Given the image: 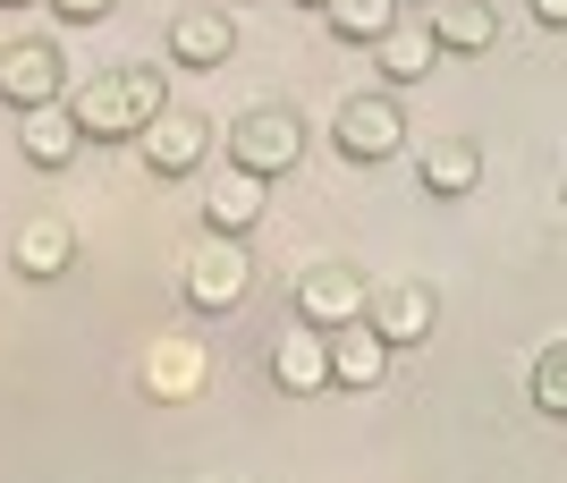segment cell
<instances>
[{
  "mask_svg": "<svg viewBox=\"0 0 567 483\" xmlns=\"http://www.w3.org/2000/svg\"><path fill=\"white\" fill-rule=\"evenodd\" d=\"M69 255H76V229H69V220H25L18 246H9V264H18L25 280H60Z\"/></svg>",
  "mask_w": 567,
  "mask_h": 483,
  "instance_id": "11",
  "label": "cell"
},
{
  "mask_svg": "<svg viewBox=\"0 0 567 483\" xmlns=\"http://www.w3.org/2000/svg\"><path fill=\"white\" fill-rule=\"evenodd\" d=\"M339 145H348V162H390V153L406 145V120L390 94H355L348 111H339Z\"/></svg>",
  "mask_w": 567,
  "mask_h": 483,
  "instance_id": "4",
  "label": "cell"
},
{
  "mask_svg": "<svg viewBox=\"0 0 567 483\" xmlns=\"http://www.w3.org/2000/svg\"><path fill=\"white\" fill-rule=\"evenodd\" d=\"M306 9H331V0H306Z\"/></svg>",
  "mask_w": 567,
  "mask_h": 483,
  "instance_id": "23",
  "label": "cell"
},
{
  "mask_svg": "<svg viewBox=\"0 0 567 483\" xmlns=\"http://www.w3.org/2000/svg\"><path fill=\"white\" fill-rule=\"evenodd\" d=\"M424 195H474V178H483V145H466V136H441V145H424Z\"/></svg>",
  "mask_w": 567,
  "mask_h": 483,
  "instance_id": "17",
  "label": "cell"
},
{
  "mask_svg": "<svg viewBox=\"0 0 567 483\" xmlns=\"http://www.w3.org/2000/svg\"><path fill=\"white\" fill-rule=\"evenodd\" d=\"M525 9H534L543 25H567V0H525Z\"/></svg>",
  "mask_w": 567,
  "mask_h": 483,
  "instance_id": "22",
  "label": "cell"
},
{
  "mask_svg": "<svg viewBox=\"0 0 567 483\" xmlns=\"http://www.w3.org/2000/svg\"><path fill=\"white\" fill-rule=\"evenodd\" d=\"M204 145H213V127L195 120V111H162V120L144 127V162L162 169V178H187L204 162Z\"/></svg>",
  "mask_w": 567,
  "mask_h": 483,
  "instance_id": "8",
  "label": "cell"
},
{
  "mask_svg": "<svg viewBox=\"0 0 567 483\" xmlns=\"http://www.w3.org/2000/svg\"><path fill=\"white\" fill-rule=\"evenodd\" d=\"M18 120H25V162L34 169H60L76 153V136H85L69 102H43V111H18Z\"/></svg>",
  "mask_w": 567,
  "mask_h": 483,
  "instance_id": "16",
  "label": "cell"
},
{
  "mask_svg": "<svg viewBox=\"0 0 567 483\" xmlns=\"http://www.w3.org/2000/svg\"><path fill=\"white\" fill-rule=\"evenodd\" d=\"M69 111H76L85 136H144V127L162 120V76H153V69L94 76V85H76V94H69Z\"/></svg>",
  "mask_w": 567,
  "mask_h": 483,
  "instance_id": "1",
  "label": "cell"
},
{
  "mask_svg": "<svg viewBox=\"0 0 567 483\" xmlns=\"http://www.w3.org/2000/svg\"><path fill=\"white\" fill-rule=\"evenodd\" d=\"M144 390H153V399H195V390H204V348H195V339H162V348L144 357Z\"/></svg>",
  "mask_w": 567,
  "mask_h": 483,
  "instance_id": "15",
  "label": "cell"
},
{
  "mask_svg": "<svg viewBox=\"0 0 567 483\" xmlns=\"http://www.w3.org/2000/svg\"><path fill=\"white\" fill-rule=\"evenodd\" d=\"M432 315H441V306H432V289H424V280H390V289L373 297V331L390 339V348L424 339V331H432Z\"/></svg>",
  "mask_w": 567,
  "mask_h": 483,
  "instance_id": "10",
  "label": "cell"
},
{
  "mask_svg": "<svg viewBox=\"0 0 567 483\" xmlns=\"http://www.w3.org/2000/svg\"><path fill=\"white\" fill-rule=\"evenodd\" d=\"M432 51H441V43H432V18H424V25L399 18V25L373 43V60H381V76H390V85H415V76L432 69Z\"/></svg>",
  "mask_w": 567,
  "mask_h": 483,
  "instance_id": "18",
  "label": "cell"
},
{
  "mask_svg": "<svg viewBox=\"0 0 567 483\" xmlns=\"http://www.w3.org/2000/svg\"><path fill=\"white\" fill-rule=\"evenodd\" d=\"M499 9L492 0H432V43L441 51H492Z\"/></svg>",
  "mask_w": 567,
  "mask_h": 483,
  "instance_id": "12",
  "label": "cell"
},
{
  "mask_svg": "<svg viewBox=\"0 0 567 483\" xmlns=\"http://www.w3.org/2000/svg\"><path fill=\"white\" fill-rule=\"evenodd\" d=\"M322 18H331L339 43H381V34L399 25V0H331Z\"/></svg>",
  "mask_w": 567,
  "mask_h": 483,
  "instance_id": "19",
  "label": "cell"
},
{
  "mask_svg": "<svg viewBox=\"0 0 567 483\" xmlns=\"http://www.w3.org/2000/svg\"><path fill=\"white\" fill-rule=\"evenodd\" d=\"M364 306H373V289H364L355 271H313V280H297V315H306L313 331H348V322H364Z\"/></svg>",
  "mask_w": 567,
  "mask_h": 483,
  "instance_id": "6",
  "label": "cell"
},
{
  "mask_svg": "<svg viewBox=\"0 0 567 483\" xmlns=\"http://www.w3.org/2000/svg\"><path fill=\"white\" fill-rule=\"evenodd\" d=\"M271 382L280 390H331V331H313V322H297V331H280V348H271Z\"/></svg>",
  "mask_w": 567,
  "mask_h": 483,
  "instance_id": "7",
  "label": "cell"
},
{
  "mask_svg": "<svg viewBox=\"0 0 567 483\" xmlns=\"http://www.w3.org/2000/svg\"><path fill=\"white\" fill-rule=\"evenodd\" d=\"M246 280H255V264H246V246L220 238V229L187 255V306L195 315H229L237 297H246Z\"/></svg>",
  "mask_w": 567,
  "mask_h": 483,
  "instance_id": "3",
  "label": "cell"
},
{
  "mask_svg": "<svg viewBox=\"0 0 567 483\" xmlns=\"http://www.w3.org/2000/svg\"><path fill=\"white\" fill-rule=\"evenodd\" d=\"M390 373V339L381 331H331V382L339 390H373Z\"/></svg>",
  "mask_w": 567,
  "mask_h": 483,
  "instance_id": "14",
  "label": "cell"
},
{
  "mask_svg": "<svg viewBox=\"0 0 567 483\" xmlns=\"http://www.w3.org/2000/svg\"><path fill=\"white\" fill-rule=\"evenodd\" d=\"M0 102H9V111H43V102H60V51H51V43H9V51H0Z\"/></svg>",
  "mask_w": 567,
  "mask_h": 483,
  "instance_id": "5",
  "label": "cell"
},
{
  "mask_svg": "<svg viewBox=\"0 0 567 483\" xmlns=\"http://www.w3.org/2000/svg\"><path fill=\"white\" fill-rule=\"evenodd\" d=\"M169 51H178L187 69H213V60H229V51H237L229 9H187V18L169 25Z\"/></svg>",
  "mask_w": 567,
  "mask_h": 483,
  "instance_id": "13",
  "label": "cell"
},
{
  "mask_svg": "<svg viewBox=\"0 0 567 483\" xmlns=\"http://www.w3.org/2000/svg\"><path fill=\"white\" fill-rule=\"evenodd\" d=\"M262 187H271V178H255V169H220L213 178V195H204V220H213L220 238H246V229H255L262 220Z\"/></svg>",
  "mask_w": 567,
  "mask_h": 483,
  "instance_id": "9",
  "label": "cell"
},
{
  "mask_svg": "<svg viewBox=\"0 0 567 483\" xmlns=\"http://www.w3.org/2000/svg\"><path fill=\"white\" fill-rule=\"evenodd\" d=\"M297 153H306V120H297L288 102H262V111H246V120L229 127V162L255 169V178L297 169Z\"/></svg>",
  "mask_w": 567,
  "mask_h": 483,
  "instance_id": "2",
  "label": "cell"
},
{
  "mask_svg": "<svg viewBox=\"0 0 567 483\" xmlns=\"http://www.w3.org/2000/svg\"><path fill=\"white\" fill-rule=\"evenodd\" d=\"M534 408L567 415V339H559V348H543V364H534Z\"/></svg>",
  "mask_w": 567,
  "mask_h": 483,
  "instance_id": "20",
  "label": "cell"
},
{
  "mask_svg": "<svg viewBox=\"0 0 567 483\" xmlns=\"http://www.w3.org/2000/svg\"><path fill=\"white\" fill-rule=\"evenodd\" d=\"M51 18H69V25H102V18H111V0H51Z\"/></svg>",
  "mask_w": 567,
  "mask_h": 483,
  "instance_id": "21",
  "label": "cell"
}]
</instances>
